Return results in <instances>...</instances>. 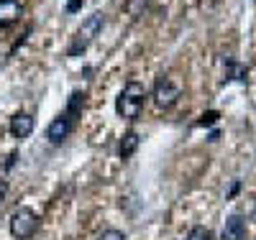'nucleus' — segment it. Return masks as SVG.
I'll use <instances>...</instances> for the list:
<instances>
[{
  "label": "nucleus",
  "instance_id": "obj_1",
  "mask_svg": "<svg viewBox=\"0 0 256 240\" xmlns=\"http://www.w3.org/2000/svg\"><path fill=\"white\" fill-rule=\"evenodd\" d=\"M144 102H146V87L141 82L131 79L116 97V113L126 120H136L144 110Z\"/></svg>",
  "mask_w": 256,
  "mask_h": 240
},
{
  "label": "nucleus",
  "instance_id": "obj_5",
  "mask_svg": "<svg viewBox=\"0 0 256 240\" xmlns=\"http://www.w3.org/2000/svg\"><path fill=\"white\" fill-rule=\"evenodd\" d=\"M72 128H74V120L67 118L64 113H62L59 118H54V120L49 123V128H46V138H49V143H54V146L64 143V141H67V136L72 133Z\"/></svg>",
  "mask_w": 256,
  "mask_h": 240
},
{
  "label": "nucleus",
  "instance_id": "obj_8",
  "mask_svg": "<svg viewBox=\"0 0 256 240\" xmlns=\"http://www.w3.org/2000/svg\"><path fill=\"white\" fill-rule=\"evenodd\" d=\"M223 240H244L246 238V223L241 215H230L226 225H223V233H220Z\"/></svg>",
  "mask_w": 256,
  "mask_h": 240
},
{
  "label": "nucleus",
  "instance_id": "obj_12",
  "mask_svg": "<svg viewBox=\"0 0 256 240\" xmlns=\"http://www.w3.org/2000/svg\"><path fill=\"white\" fill-rule=\"evenodd\" d=\"M98 240H126V233L116 230V228H108V230H102Z\"/></svg>",
  "mask_w": 256,
  "mask_h": 240
},
{
  "label": "nucleus",
  "instance_id": "obj_16",
  "mask_svg": "<svg viewBox=\"0 0 256 240\" xmlns=\"http://www.w3.org/2000/svg\"><path fill=\"white\" fill-rule=\"evenodd\" d=\"M251 217H254V220H256V205H254V212H251Z\"/></svg>",
  "mask_w": 256,
  "mask_h": 240
},
{
  "label": "nucleus",
  "instance_id": "obj_9",
  "mask_svg": "<svg viewBox=\"0 0 256 240\" xmlns=\"http://www.w3.org/2000/svg\"><path fill=\"white\" fill-rule=\"evenodd\" d=\"M138 143H141V138H138L136 130H126L123 138H120V146H118V154H120V159H131V156L136 154Z\"/></svg>",
  "mask_w": 256,
  "mask_h": 240
},
{
  "label": "nucleus",
  "instance_id": "obj_6",
  "mask_svg": "<svg viewBox=\"0 0 256 240\" xmlns=\"http://www.w3.org/2000/svg\"><path fill=\"white\" fill-rule=\"evenodd\" d=\"M8 128H10V133H13V138H28L31 133H34V128H36V120L28 115V113H16L13 118H10V123H8Z\"/></svg>",
  "mask_w": 256,
  "mask_h": 240
},
{
  "label": "nucleus",
  "instance_id": "obj_2",
  "mask_svg": "<svg viewBox=\"0 0 256 240\" xmlns=\"http://www.w3.org/2000/svg\"><path fill=\"white\" fill-rule=\"evenodd\" d=\"M102 26H105V15H102V13H92L90 18H84L82 26H80L77 33H74V38H72V43H70L67 54H70V56H80V54L100 36Z\"/></svg>",
  "mask_w": 256,
  "mask_h": 240
},
{
  "label": "nucleus",
  "instance_id": "obj_13",
  "mask_svg": "<svg viewBox=\"0 0 256 240\" xmlns=\"http://www.w3.org/2000/svg\"><path fill=\"white\" fill-rule=\"evenodd\" d=\"M216 120H218V113H208V115H202V120L198 125H212Z\"/></svg>",
  "mask_w": 256,
  "mask_h": 240
},
{
  "label": "nucleus",
  "instance_id": "obj_15",
  "mask_svg": "<svg viewBox=\"0 0 256 240\" xmlns=\"http://www.w3.org/2000/svg\"><path fill=\"white\" fill-rule=\"evenodd\" d=\"M80 8H82V0H70V3H67V13H74Z\"/></svg>",
  "mask_w": 256,
  "mask_h": 240
},
{
  "label": "nucleus",
  "instance_id": "obj_11",
  "mask_svg": "<svg viewBox=\"0 0 256 240\" xmlns=\"http://www.w3.org/2000/svg\"><path fill=\"white\" fill-rule=\"evenodd\" d=\"M184 240H212V233H210L205 225H195V228L187 233Z\"/></svg>",
  "mask_w": 256,
  "mask_h": 240
},
{
  "label": "nucleus",
  "instance_id": "obj_14",
  "mask_svg": "<svg viewBox=\"0 0 256 240\" xmlns=\"http://www.w3.org/2000/svg\"><path fill=\"white\" fill-rule=\"evenodd\" d=\"M8 189H10V187H8V182H6V179H0V205L6 202V197H8Z\"/></svg>",
  "mask_w": 256,
  "mask_h": 240
},
{
  "label": "nucleus",
  "instance_id": "obj_3",
  "mask_svg": "<svg viewBox=\"0 0 256 240\" xmlns=\"http://www.w3.org/2000/svg\"><path fill=\"white\" fill-rule=\"evenodd\" d=\"M8 228H10V235H13L16 240H28V238H34L36 230H38V215H36L31 207H18V210L10 215Z\"/></svg>",
  "mask_w": 256,
  "mask_h": 240
},
{
  "label": "nucleus",
  "instance_id": "obj_4",
  "mask_svg": "<svg viewBox=\"0 0 256 240\" xmlns=\"http://www.w3.org/2000/svg\"><path fill=\"white\" fill-rule=\"evenodd\" d=\"M180 95H182L180 84H174L166 74H162L156 79V84H154V102H156V107H164L166 110V107H172L180 100Z\"/></svg>",
  "mask_w": 256,
  "mask_h": 240
},
{
  "label": "nucleus",
  "instance_id": "obj_7",
  "mask_svg": "<svg viewBox=\"0 0 256 240\" xmlns=\"http://www.w3.org/2000/svg\"><path fill=\"white\" fill-rule=\"evenodd\" d=\"M20 13H24V8H20L18 0H0V28L13 26L20 18Z\"/></svg>",
  "mask_w": 256,
  "mask_h": 240
},
{
  "label": "nucleus",
  "instance_id": "obj_10",
  "mask_svg": "<svg viewBox=\"0 0 256 240\" xmlns=\"http://www.w3.org/2000/svg\"><path fill=\"white\" fill-rule=\"evenodd\" d=\"M82 105H84V92H72L70 95V102H67V110H64V115L77 120L80 113H82Z\"/></svg>",
  "mask_w": 256,
  "mask_h": 240
}]
</instances>
